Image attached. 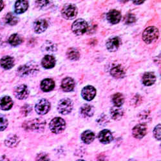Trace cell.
<instances>
[{"mask_svg":"<svg viewBox=\"0 0 161 161\" xmlns=\"http://www.w3.org/2000/svg\"><path fill=\"white\" fill-rule=\"evenodd\" d=\"M46 125L45 120L43 119H35L23 123V127L26 130L34 131H42L44 130Z\"/></svg>","mask_w":161,"mask_h":161,"instance_id":"cell-1","label":"cell"},{"mask_svg":"<svg viewBox=\"0 0 161 161\" xmlns=\"http://www.w3.org/2000/svg\"><path fill=\"white\" fill-rule=\"evenodd\" d=\"M39 71V67L35 63H29L19 67L18 75L21 77H27L36 74Z\"/></svg>","mask_w":161,"mask_h":161,"instance_id":"cell-2","label":"cell"},{"mask_svg":"<svg viewBox=\"0 0 161 161\" xmlns=\"http://www.w3.org/2000/svg\"><path fill=\"white\" fill-rule=\"evenodd\" d=\"M158 35L159 32L157 28L155 26H149L144 31L142 39L146 43L150 44L157 39Z\"/></svg>","mask_w":161,"mask_h":161,"instance_id":"cell-3","label":"cell"},{"mask_svg":"<svg viewBox=\"0 0 161 161\" xmlns=\"http://www.w3.org/2000/svg\"><path fill=\"white\" fill-rule=\"evenodd\" d=\"M88 29L87 22L83 19L75 20L72 25V31L76 36H81L84 34Z\"/></svg>","mask_w":161,"mask_h":161,"instance_id":"cell-4","label":"cell"},{"mask_svg":"<svg viewBox=\"0 0 161 161\" xmlns=\"http://www.w3.org/2000/svg\"><path fill=\"white\" fill-rule=\"evenodd\" d=\"M66 127L64 120L61 117L53 118L50 123L49 128L51 131L53 133H60L64 131Z\"/></svg>","mask_w":161,"mask_h":161,"instance_id":"cell-5","label":"cell"},{"mask_svg":"<svg viewBox=\"0 0 161 161\" xmlns=\"http://www.w3.org/2000/svg\"><path fill=\"white\" fill-rule=\"evenodd\" d=\"M73 109V103L69 98L61 99L58 105V112L63 115H67L70 114Z\"/></svg>","mask_w":161,"mask_h":161,"instance_id":"cell-6","label":"cell"},{"mask_svg":"<svg viewBox=\"0 0 161 161\" xmlns=\"http://www.w3.org/2000/svg\"><path fill=\"white\" fill-rule=\"evenodd\" d=\"M62 16L66 19H73L77 14V8L73 4H66L62 9Z\"/></svg>","mask_w":161,"mask_h":161,"instance_id":"cell-7","label":"cell"},{"mask_svg":"<svg viewBox=\"0 0 161 161\" xmlns=\"http://www.w3.org/2000/svg\"><path fill=\"white\" fill-rule=\"evenodd\" d=\"M50 109V103L47 99L39 100L35 106L36 112L39 115H45L47 114Z\"/></svg>","mask_w":161,"mask_h":161,"instance_id":"cell-8","label":"cell"},{"mask_svg":"<svg viewBox=\"0 0 161 161\" xmlns=\"http://www.w3.org/2000/svg\"><path fill=\"white\" fill-rule=\"evenodd\" d=\"M147 133V126L144 123H141L136 125L132 130L133 136L138 139L143 138Z\"/></svg>","mask_w":161,"mask_h":161,"instance_id":"cell-9","label":"cell"},{"mask_svg":"<svg viewBox=\"0 0 161 161\" xmlns=\"http://www.w3.org/2000/svg\"><path fill=\"white\" fill-rule=\"evenodd\" d=\"M14 94L15 97L18 99H25L29 96V90L28 89V87L26 85H21L16 87L14 91Z\"/></svg>","mask_w":161,"mask_h":161,"instance_id":"cell-10","label":"cell"},{"mask_svg":"<svg viewBox=\"0 0 161 161\" xmlns=\"http://www.w3.org/2000/svg\"><path fill=\"white\" fill-rule=\"evenodd\" d=\"M81 96L86 101H92L96 96V90L92 86H86L83 88Z\"/></svg>","mask_w":161,"mask_h":161,"instance_id":"cell-11","label":"cell"},{"mask_svg":"<svg viewBox=\"0 0 161 161\" xmlns=\"http://www.w3.org/2000/svg\"><path fill=\"white\" fill-rule=\"evenodd\" d=\"M120 44H121V41L119 37H113L109 39L106 42V48L110 52H114L118 50Z\"/></svg>","mask_w":161,"mask_h":161,"instance_id":"cell-12","label":"cell"},{"mask_svg":"<svg viewBox=\"0 0 161 161\" xmlns=\"http://www.w3.org/2000/svg\"><path fill=\"white\" fill-rule=\"evenodd\" d=\"M48 24L47 20L40 19L36 20L34 23V30L37 34H41L45 32L48 28Z\"/></svg>","mask_w":161,"mask_h":161,"instance_id":"cell-13","label":"cell"},{"mask_svg":"<svg viewBox=\"0 0 161 161\" xmlns=\"http://www.w3.org/2000/svg\"><path fill=\"white\" fill-rule=\"evenodd\" d=\"M99 141L104 144L111 142L113 140V136L112 132L108 130H103L101 131L98 135Z\"/></svg>","mask_w":161,"mask_h":161,"instance_id":"cell-14","label":"cell"},{"mask_svg":"<svg viewBox=\"0 0 161 161\" xmlns=\"http://www.w3.org/2000/svg\"><path fill=\"white\" fill-rule=\"evenodd\" d=\"M107 20H108L112 24H117L119 23L121 19V14L117 10H111L108 12L106 16Z\"/></svg>","mask_w":161,"mask_h":161,"instance_id":"cell-15","label":"cell"},{"mask_svg":"<svg viewBox=\"0 0 161 161\" xmlns=\"http://www.w3.org/2000/svg\"><path fill=\"white\" fill-rule=\"evenodd\" d=\"M61 88L63 90L66 92H69L74 90L75 88V81L71 77L64 78L61 83Z\"/></svg>","mask_w":161,"mask_h":161,"instance_id":"cell-16","label":"cell"},{"mask_svg":"<svg viewBox=\"0 0 161 161\" xmlns=\"http://www.w3.org/2000/svg\"><path fill=\"white\" fill-rule=\"evenodd\" d=\"M110 74L114 78L121 79L125 76L126 72L121 65H117L111 69Z\"/></svg>","mask_w":161,"mask_h":161,"instance_id":"cell-17","label":"cell"},{"mask_svg":"<svg viewBox=\"0 0 161 161\" xmlns=\"http://www.w3.org/2000/svg\"><path fill=\"white\" fill-rule=\"evenodd\" d=\"M56 59L53 56L47 55L45 56L42 61V64L45 69H52L56 65Z\"/></svg>","mask_w":161,"mask_h":161,"instance_id":"cell-18","label":"cell"},{"mask_svg":"<svg viewBox=\"0 0 161 161\" xmlns=\"http://www.w3.org/2000/svg\"><path fill=\"white\" fill-rule=\"evenodd\" d=\"M95 112V109L93 106L88 104L83 105L80 108V113L84 117H90L93 116Z\"/></svg>","mask_w":161,"mask_h":161,"instance_id":"cell-19","label":"cell"},{"mask_svg":"<svg viewBox=\"0 0 161 161\" xmlns=\"http://www.w3.org/2000/svg\"><path fill=\"white\" fill-rule=\"evenodd\" d=\"M13 106V101L9 96H3L0 98V109L8 110Z\"/></svg>","mask_w":161,"mask_h":161,"instance_id":"cell-20","label":"cell"},{"mask_svg":"<svg viewBox=\"0 0 161 161\" xmlns=\"http://www.w3.org/2000/svg\"><path fill=\"white\" fill-rule=\"evenodd\" d=\"M0 65L5 70L12 69L14 65V59L12 57L7 56L2 58L0 60Z\"/></svg>","mask_w":161,"mask_h":161,"instance_id":"cell-21","label":"cell"},{"mask_svg":"<svg viewBox=\"0 0 161 161\" xmlns=\"http://www.w3.org/2000/svg\"><path fill=\"white\" fill-rule=\"evenodd\" d=\"M156 80V77L153 72H146L145 73L142 79V83L145 86H152Z\"/></svg>","mask_w":161,"mask_h":161,"instance_id":"cell-22","label":"cell"},{"mask_svg":"<svg viewBox=\"0 0 161 161\" xmlns=\"http://www.w3.org/2000/svg\"><path fill=\"white\" fill-rule=\"evenodd\" d=\"M124 115V110L122 108L118 106H113L110 109V116L115 120H120Z\"/></svg>","mask_w":161,"mask_h":161,"instance_id":"cell-23","label":"cell"},{"mask_svg":"<svg viewBox=\"0 0 161 161\" xmlns=\"http://www.w3.org/2000/svg\"><path fill=\"white\" fill-rule=\"evenodd\" d=\"M55 87V83L51 79H45L41 83V88L43 92H47L52 90Z\"/></svg>","mask_w":161,"mask_h":161,"instance_id":"cell-24","label":"cell"},{"mask_svg":"<svg viewBox=\"0 0 161 161\" xmlns=\"http://www.w3.org/2000/svg\"><path fill=\"white\" fill-rule=\"evenodd\" d=\"M81 138L82 141L85 144H90L95 139V134L93 131L90 130H86L83 132L81 134Z\"/></svg>","mask_w":161,"mask_h":161,"instance_id":"cell-25","label":"cell"},{"mask_svg":"<svg viewBox=\"0 0 161 161\" xmlns=\"http://www.w3.org/2000/svg\"><path fill=\"white\" fill-rule=\"evenodd\" d=\"M29 8L27 1H17L15 3V12L16 14H22Z\"/></svg>","mask_w":161,"mask_h":161,"instance_id":"cell-26","label":"cell"},{"mask_svg":"<svg viewBox=\"0 0 161 161\" xmlns=\"http://www.w3.org/2000/svg\"><path fill=\"white\" fill-rule=\"evenodd\" d=\"M19 142V137L16 135H10L5 139V145L9 147H14Z\"/></svg>","mask_w":161,"mask_h":161,"instance_id":"cell-27","label":"cell"},{"mask_svg":"<svg viewBox=\"0 0 161 161\" xmlns=\"http://www.w3.org/2000/svg\"><path fill=\"white\" fill-rule=\"evenodd\" d=\"M23 42V39L22 37L18 34H12L8 38L9 44L13 47H16L18 45H19L21 43H22Z\"/></svg>","mask_w":161,"mask_h":161,"instance_id":"cell-28","label":"cell"},{"mask_svg":"<svg viewBox=\"0 0 161 161\" xmlns=\"http://www.w3.org/2000/svg\"><path fill=\"white\" fill-rule=\"evenodd\" d=\"M43 52L47 53H53L57 50V45L52 42L47 41L42 47Z\"/></svg>","mask_w":161,"mask_h":161,"instance_id":"cell-29","label":"cell"},{"mask_svg":"<svg viewBox=\"0 0 161 161\" xmlns=\"http://www.w3.org/2000/svg\"><path fill=\"white\" fill-rule=\"evenodd\" d=\"M112 102H113L114 106H118V107L121 106L125 102L124 96L122 93H115V94L112 97Z\"/></svg>","mask_w":161,"mask_h":161,"instance_id":"cell-30","label":"cell"},{"mask_svg":"<svg viewBox=\"0 0 161 161\" xmlns=\"http://www.w3.org/2000/svg\"><path fill=\"white\" fill-rule=\"evenodd\" d=\"M66 56L70 60L76 61L79 59L80 53L76 48H70L66 52Z\"/></svg>","mask_w":161,"mask_h":161,"instance_id":"cell-31","label":"cell"},{"mask_svg":"<svg viewBox=\"0 0 161 161\" xmlns=\"http://www.w3.org/2000/svg\"><path fill=\"white\" fill-rule=\"evenodd\" d=\"M5 23L9 25L13 26L16 25L19 21V18L13 13H8L5 18Z\"/></svg>","mask_w":161,"mask_h":161,"instance_id":"cell-32","label":"cell"},{"mask_svg":"<svg viewBox=\"0 0 161 161\" xmlns=\"http://www.w3.org/2000/svg\"><path fill=\"white\" fill-rule=\"evenodd\" d=\"M8 126V120L7 118L2 115H0V131L5 130Z\"/></svg>","mask_w":161,"mask_h":161,"instance_id":"cell-33","label":"cell"},{"mask_svg":"<svg viewBox=\"0 0 161 161\" xmlns=\"http://www.w3.org/2000/svg\"><path fill=\"white\" fill-rule=\"evenodd\" d=\"M97 124L101 126H104L108 123V119L106 115L103 114L97 120Z\"/></svg>","mask_w":161,"mask_h":161,"instance_id":"cell-34","label":"cell"},{"mask_svg":"<svg viewBox=\"0 0 161 161\" xmlns=\"http://www.w3.org/2000/svg\"><path fill=\"white\" fill-rule=\"evenodd\" d=\"M125 23L127 25H130L136 21V17L133 14H128L125 17Z\"/></svg>","mask_w":161,"mask_h":161,"instance_id":"cell-35","label":"cell"},{"mask_svg":"<svg viewBox=\"0 0 161 161\" xmlns=\"http://www.w3.org/2000/svg\"><path fill=\"white\" fill-rule=\"evenodd\" d=\"M31 111H32V106L29 104H25V106H23L21 110V114L25 116L29 115Z\"/></svg>","mask_w":161,"mask_h":161,"instance_id":"cell-36","label":"cell"},{"mask_svg":"<svg viewBox=\"0 0 161 161\" xmlns=\"http://www.w3.org/2000/svg\"><path fill=\"white\" fill-rule=\"evenodd\" d=\"M160 130L161 128L160 124L156 126L153 130V136L158 141L160 140Z\"/></svg>","mask_w":161,"mask_h":161,"instance_id":"cell-37","label":"cell"},{"mask_svg":"<svg viewBox=\"0 0 161 161\" xmlns=\"http://www.w3.org/2000/svg\"><path fill=\"white\" fill-rule=\"evenodd\" d=\"M36 161H49V157L45 153H40L36 157Z\"/></svg>","mask_w":161,"mask_h":161,"instance_id":"cell-38","label":"cell"},{"mask_svg":"<svg viewBox=\"0 0 161 161\" xmlns=\"http://www.w3.org/2000/svg\"><path fill=\"white\" fill-rule=\"evenodd\" d=\"M36 3L37 4V6H39V7L43 8L44 7L47 6L50 3V2H48V1H38V2H36Z\"/></svg>","mask_w":161,"mask_h":161,"instance_id":"cell-39","label":"cell"},{"mask_svg":"<svg viewBox=\"0 0 161 161\" xmlns=\"http://www.w3.org/2000/svg\"><path fill=\"white\" fill-rule=\"evenodd\" d=\"M97 161H108V159H107L106 157L104 155L101 154L99 155L97 158Z\"/></svg>","mask_w":161,"mask_h":161,"instance_id":"cell-40","label":"cell"},{"mask_svg":"<svg viewBox=\"0 0 161 161\" xmlns=\"http://www.w3.org/2000/svg\"><path fill=\"white\" fill-rule=\"evenodd\" d=\"M0 161H9V159L5 155H2L0 157Z\"/></svg>","mask_w":161,"mask_h":161,"instance_id":"cell-41","label":"cell"},{"mask_svg":"<svg viewBox=\"0 0 161 161\" xmlns=\"http://www.w3.org/2000/svg\"><path fill=\"white\" fill-rule=\"evenodd\" d=\"M134 4H136V5H141L143 3H144V1H134L133 2Z\"/></svg>","mask_w":161,"mask_h":161,"instance_id":"cell-42","label":"cell"},{"mask_svg":"<svg viewBox=\"0 0 161 161\" xmlns=\"http://www.w3.org/2000/svg\"><path fill=\"white\" fill-rule=\"evenodd\" d=\"M4 3L3 1H0V11H2V9L4 8Z\"/></svg>","mask_w":161,"mask_h":161,"instance_id":"cell-43","label":"cell"},{"mask_svg":"<svg viewBox=\"0 0 161 161\" xmlns=\"http://www.w3.org/2000/svg\"><path fill=\"white\" fill-rule=\"evenodd\" d=\"M128 161H137V160H136L135 159H130Z\"/></svg>","mask_w":161,"mask_h":161,"instance_id":"cell-44","label":"cell"},{"mask_svg":"<svg viewBox=\"0 0 161 161\" xmlns=\"http://www.w3.org/2000/svg\"><path fill=\"white\" fill-rule=\"evenodd\" d=\"M77 161H85V160H78Z\"/></svg>","mask_w":161,"mask_h":161,"instance_id":"cell-45","label":"cell"}]
</instances>
